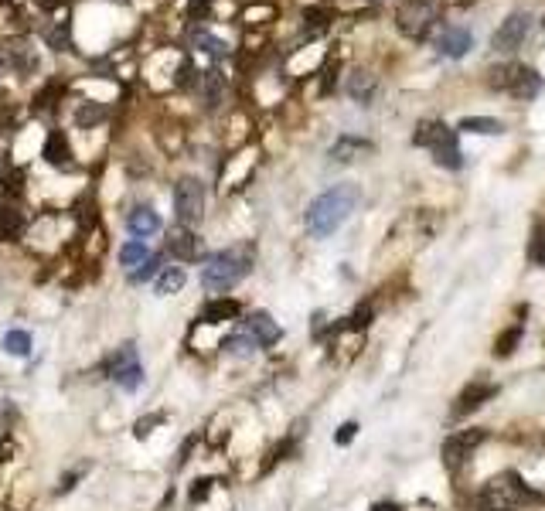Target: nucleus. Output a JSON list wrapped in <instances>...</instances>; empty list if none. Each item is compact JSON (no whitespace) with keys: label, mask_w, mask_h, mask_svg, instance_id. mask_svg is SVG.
<instances>
[{"label":"nucleus","mask_w":545,"mask_h":511,"mask_svg":"<svg viewBox=\"0 0 545 511\" xmlns=\"http://www.w3.org/2000/svg\"><path fill=\"white\" fill-rule=\"evenodd\" d=\"M45 160L55 164V167H65L68 164V140H65L62 130H51L45 140Z\"/></svg>","instance_id":"f3484780"},{"label":"nucleus","mask_w":545,"mask_h":511,"mask_svg":"<svg viewBox=\"0 0 545 511\" xmlns=\"http://www.w3.org/2000/svg\"><path fill=\"white\" fill-rule=\"evenodd\" d=\"M126 225H130V232H133V235H154V232H160V215H157L154 208L140 205V208H133V212H130Z\"/></svg>","instance_id":"2eb2a0df"},{"label":"nucleus","mask_w":545,"mask_h":511,"mask_svg":"<svg viewBox=\"0 0 545 511\" xmlns=\"http://www.w3.org/2000/svg\"><path fill=\"white\" fill-rule=\"evenodd\" d=\"M252 344H256V341H252L249 334H239V338H225V348H229V351H239V355H249Z\"/></svg>","instance_id":"473e14b6"},{"label":"nucleus","mask_w":545,"mask_h":511,"mask_svg":"<svg viewBox=\"0 0 545 511\" xmlns=\"http://www.w3.org/2000/svg\"><path fill=\"white\" fill-rule=\"evenodd\" d=\"M416 143L430 147V154L440 167L457 170L464 160H460V147H457V133H453L447 123H420V133H416Z\"/></svg>","instance_id":"20e7f679"},{"label":"nucleus","mask_w":545,"mask_h":511,"mask_svg":"<svg viewBox=\"0 0 545 511\" xmlns=\"http://www.w3.org/2000/svg\"><path fill=\"white\" fill-rule=\"evenodd\" d=\"M160 263H164V256H147V259H143V269H137V273H133V279H137V283H143V279H150V277H157V273H160Z\"/></svg>","instance_id":"c85d7f7f"},{"label":"nucleus","mask_w":545,"mask_h":511,"mask_svg":"<svg viewBox=\"0 0 545 511\" xmlns=\"http://www.w3.org/2000/svg\"><path fill=\"white\" fill-rule=\"evenodd\" d=\"M185 266H167V269H160L157 273V283H154V290L160 296H171V294H177L181 287H185Z\"/></svg>","instance_id":"a211bd4d"},{"label":"nucleus","mask_w":545,"mask_h":511,"mask_svg":"<svg viewBox=\"0 0 545 511\" xmlns=\"http://www.w3.org/2000/svg\"><path fill=\"white\" fill-rule=\"evenodd\" d=\"M208 7H212V0H191L187 14H191V21H202V17L208 14Z\"/></svg>","instance_id":"e433bc0d"},{"label":"nucleus","mask_w":545,"mask_h":511,"mask_svg":"<svg viewBox=\"0 0 545 511\" xmlns=\"http://www.w3.org/2000/svg\"><path fill=\"white\" fill-rule=\"evenodd\" d=\"M498 388L487 386V382H470L460 396H457V406H453V416H470V413H477L491 396H494Z\"/></svg>","instance_id":"9b49d317"},{"label":"nucleus","mask_w":545,"mask_h":511,"mask_svg":"<svg viewBox=\"0 0 545 511\" xmlns=\"http://www.w3.org/2000/svg\"><path fill=\"white\" fill-rule=\"evenodd\" d=\"M395 17H399V31L420 41V38H426V31L433 28L436 7L430 4V0H405Z\"/></svg>","instance_id":"423d86ee"},{"label":"nucleus","mask_w":545,"mask_h":511,"mask_svg":"<svg viewBox=\"0 0 545 511\" xmlns=\"http://www.w3.org/2000/svg\"><path fill=\"white\" fill-rule=\"evenodd\" d=\"M150 252H147V246H143L140 239H133V242H126L123 249H120V263L126 266V269H133V266H140L143 259H147Z\"/></svg>","instance_id":"b1692460"},{"label":"nucleus","mask_w":545,"mask_h":511,"mask_svg":"<svg viewBox=\"0 0 545 511\" xmlns=\"http://www.w3.org/2000/svg\"><path fill=\"white\" fill-rule=\"evenodd\" d=\"M103 116H106V109L95 103V106H82V109H78L76 120H78V126H93V123H99Z\"/></svg>","instance_id":"c756f323"},{"label":"nucleus","mask_w":545,"mask_h":511,"mask_svg":"<svg viewBox=\"0 0 545 511\" xmlns=\"http://www.w3.org/2000/svg\"><path fill=\"white\" fill-rule=\"evenodd\" d=\"M174 82H177V86H185V89L194 82V65L187 62V58L181 62V68H177V78H174Z\"/></svg>","instance_id":"c9c22d12"},{"label":"nucleus","mask_w":545,"mask_h":511,"mask_svg":"<svg viewBox=\"0 0 545 511\" xmlns=\"http://www.w3.org/2000/svg\"><path fill=\"white\" fill-rule=\"evenodd\" d=\"M45 41H48V48H55V51H68V45H72V24H68V21H62V24H48Z\"/></svg>","instance_id":"5701e85b"},{"label":"nucleus","mask_w":545,"mask_h":511,"mask_svg":"<svg viewBox=\"0 0 545 511\" xmlns=\"http://www.w3.org/2000/svg\"><path fill=\"white\" fill-rule=\"evenodd\" d=\"M242 314V307H239V300H232V296H218V300H208L202 310V321L204 324H225V321H235Z\"/></svg>","instance_id":"4468645a"},{"label":"nucleus","mask_w":545,"mask_h":511,"mask_svg":"<svg viewBox=\"0 0 545 511\" xmlns=\"http://www.w3.org/2000/svg\"><path fill=\"white\" fill-rule=\"evenodd\" d=\"M361 191L358 185H334L327 187L324 195H317L307 208V232L317 239H327L331 232H338L344 225V218L355 212Z\"/></svg>","instance_id":"f257e3e1"},{"label":"nucleus","mask_w":545,"mask_h":511,"mask_svg":"<svg viewBox=\"0 0 545 511\" xmlns=\"http://www.w3.org/2000/svg\"><path fill=\"white\" fill-rule=\"evenodd\" d=\"M246 327H249V338L259 344V348H269V344H276V341L283 338V331H280V324L269 317V314H252L249 321H246Z\"/></svg>","instance_id":"ddd939ff"},{"label":"nucleus","mask_w":545,"mask_h":511,"mask_svg":"<svg viewBox=\"0 0 545 511\" xmlns=\"http://www.w3.org/2000/svg\"><path fill=\"white\" fill-rule=\"evenodd\" d=\"M436 48H440V55H447V58H464L470 48H474V34H470L467 28H447V31L440 34Z\"/></svg>","instance_id":"f8f14e48"},{"label":"nucleus","mask_w":545,"mask_h":511,"mask_svg":"<svg viewBox=\"0 0 545 511\" xmlns=\"http://www.w3.org/2000/svg\"><path fill=\"white\" fill-rule=\"evenodd\" d=\"M529 256H531V263H535V266H545V225H539V229H535V235H531Z\"/></svg>","instance_id":"cd10ccee"},{"label":"nucleus","mask_w":545,"mask_h":511,"mask_svg":"<svg viewBox=\"0 0 545 511\" xmlns=\"http://www.w3.org/2000/svg\"><path fill=\"white\" fill-rule=\"evenodd\" d=\"M204 99H208V109H218L222 106V99H225V76L212 68L208 76H204Z\"/></svg>","instance_id":"4be33fe9"},{"label":"nucleus","mask_w":545,"mask_h":511,"mask_svg":"<svg viewBox=\"0 0 545 511\" xmlns=\"http://www.w3.org/2000/svg\"><path fill=\"white\" fill-rule=\"evenodd\" d=\"M160 423H164V416H143L140 423H137V430H133V433H137V440H147V436H150V430H154V426H160Z\"/></svg>","instance_id":"f704fd0d"},{"label":"nucleus","mask_w":545,"mask_h":511,"mask_svg":"<svg viewBox=\"0 0 545 511\" xmlns=\"http://www.w3.org/2000/svg\"><path fill=\"white\" fill-rule=\"evenodd\" d=\"M167 252H171L174 259H181V263H204V239L194 232H187V229H177L171 232L167 239Z\"/></svg>","instance_id":"1a4fd4ad"},{"label":"nucleus","mask_w":545,"mask_h":511,"mask_svg":"<svg viewBox=\"0 0 545 511\" xmlns=\"http://www.w3.org/2000/svg\"><path fill=\"white\" fill-rule=\"evenodd\" d=\"M535 501H539V491H531L518 474H501V478L487 480L481 487L477 508L481 511H514V508H525V505H535Z\"/></svg>","instance_id":"7ed1b4c3"},{"label":"nucleus","mask_w":545,"mask_h":511,"mask_svg":"<svg viewBox=\"0 0 545 511\" xmlns=\"http://www.w3.org/2000/svg\"><path fill=\"white\" fill-rule=\"evenodd\" d=\"M307 28H311V31H313V28H317V31H324V28H327V14H324V11H307Z\"/></svg>","instance_id":"4c0bfd02"},{"label":"nucleus","mask_w":545,"mask_h":511,"mask_svg":"<svg viewBox=\"0 0 545 511\" xmlns=\"http://www.w3.org/2000/svg\"><path fill=\"white\" fill-rule=\"evenodd\" d=\"M4 351H7V355L11 358H28L31 355V334H28V331H7V334H4Z\"/></svg>","instance_id":"412c9836"},{"label":"nucleus","mask_w":545,"mask_h":511,"mask_svg":"<svg viewBox=\"0 0 545 511\" xmlns=\"http://www.w3.org/2000/svg\"><path fill=\"white\" fill-rule=\"evenodd\" d=\"M372 511H403L395 501H378V505H372Z\"/></svg>","instance_id":"a19ab883"},{"label":"nucleus","mask_w":545,"mask_h":511,"mask_svg":"<svg viewBox=\"0 0 545 511\" xmlns=\"http://www.w3.org/2000/svg\"><path fill=\"white\" fill-rule=\"evenodd\" d=\"M348 96H351L355 103H361V106H368L372 96H375V76L372 72H365V68L351 72V76H348Z\"/></svg>","instance_id":"dca6fc26"},{"label":"nucleus","mask_w":545,"mask_h":511,"mask_svg":"<svg viewBox=\"0 0 545 511\" xmlns=\"http://www.w3.org/2000/svg\"><path fill=\"white\" fill-rule=\"evenodd\" d=\"M191 41H194V48L198 51H204L208 58H225L229 55V45L222 41V38H215V34H208V31H191Z\"/></svg>","instance_id":"aec40b11"},{"label":"nucleus","mask_w":545,"mask_h":511,"mask_svg":"<svg viewBox=\"0 0 545 511\" xmlns=\"http://www.w3.org/2000/svg\"><path fill=\"white\" fill-rule=\"evenodd\" d=\"M368 321H372V307H358L351 314V327H368Z\"/></svg>","instance_id":"58836bf2"},{"label":"nucleus","mask_w":545,"mask_h":511,"mask_svg":"<svg viewBox=\"0 0 545 511\" xmlns=\"http://www.w3.org/2000/svg\"><path fill=\"white\" fill-rule=\"evenodd\" d=\"M355 150H368V143H365V140H355V137H344V140H338V143H334L331 157H334V160H351V154H355Z\"/></svg>","instance_id":"a878e982"},{"label":"nucleus","mask_w":545,"mask_h":511,"mask_svg":"<svg viewBox=\"0 0 545 511\" xmlns=\"http://www.w3.org/2000/svg\"><path fill=\"white\" fill-rule=\"evenodd\" d=\"M460 130H467V133H501L504 126L498 120H487V116H467V120H460Z\"/></svg>","instance_id":"393cba45"},{"label":"nucleus","mask_w":545,"mask_h":511,"mask_svg":"<svg viewBox=\"0 0 545 511\" xmlns=\"http://www.w3.org/2000/svg\"><path fill=\"white\" fill-rule=\"evenodd\" d=\"M504 89L514 99H535L542 93V76L529 68V65H508V76H504Z\"/></svg>","instance_id":"6e6552de"},{"label":"nucleus","mask_w":545,"mask_h":511,"mask_svg":"<svg viewBox=\"0 0 545 511\" xmlns=\"http://www.w3.org/2000/svg\"><path fill=\"white\" fill-rule=\"evenodd\" d=\"M24 232V212L14 205H0V235L4 239H17Z\"/></svg>","instance_id":"6ab92c4d"},{"label":"nucleus","mask_w":545,"mask_h":511,"mask_svg":"<svg viewBox=\"0 0 545 511\" xmlns=\"http://www.w3.org/2000/svg\"><path fill=\"white\" fill-rule=\"evenodd\" d=\"M529 28H531V17H529V14H512V17H504V24H501L498 31H494V38H491L494 51L508 55V51H514V48H521V41L529 38Z\"/></svg>","instance_id":"0eeeda50"},{"label":"nucleus","mask_w":545,"mask_h":511,"mask_svg":"<svg viewBox=\"0 0 545 511\" xmlns=\"http://www.w3.org/2000/svg\"><path fill=\"white\" fill-rule=\"evenodd\" d=\"M208 495H212V480H208V478H198V480H194V487L187 491L191 505H202V501H204Z\"/></svg>","instance_id":"2f4dec72"},{"label":"nucleus","mask_w":545,"mask_h":511,"mask_svg":"<svg viewBox=\"0 0 545 511\" xmlns=\"http://www.w3.org/2000/svg\"><path fill=\"white\" fill-rule=\"evenodd\" d=\"M481 443H484V430H464V433L450 436L443 443V460H447V467H457L464 457H470V450L481 447Z\"/></svg>","instance_id":"9d476101"},{"label":"nucleus","mask_w":545,"mask_h":511,"mask_svg":"<svg viewBox=\"0 0 545 511\" xmlns=\"http://www.w3.org/2000/svg\"><path fill=\"white\" fill-rule=\"evenodd\" d=\"M355 433H358V423H341L338 433H334V443H338V447H348V443L355 440Z\"/></svg>","instance_id":"72a5a7b5"},{"label":"nucleus","mask_w":545,"mask_h":511,"mask_svg":"<svg viewBox=\"0 0 545 511\" xmlns=\"http://www.w3.org/2000/svg\"><path fill=\"white\" fill-rule=\"evenodd\" d=\"M65 4H68V0H38V7H45V11H58Z\"/></svg>","instance_id":"ea45409f"},{"label":"nucleus","mask_w":545,"mask_h":511,"mask_svg":"<svg viewBox=\"0 0 545 511\" xmlns=\"http://www.w3.org/2000/svg\"><path fill=\"white\" fill-rule=\"evenodd\" d=\"M78 225H82V229H93V225H95V205H93V198H82V202H78Z\"/></svg>","instance_id":"7c9ffc66"},{"label":"nucleus","mask_w":545,"mask_h":511,"mask_svg":"<svg viewBox=\"0 0 545 511\" xmlns=\"http://www.w3.org/2000/svg\"><path fill=\"white\" fill-rule=\"evenodd\" d=\"M518 341H521V327L514 324V327H508L504 334L498 338V344H494V351H498V358H508L518 348Z\"/></svg>","instance_id":"bb28decb"},{"label":"nucleus","mask_w":545,"mask_h":511,"mask_svg":"<svg viewBox=\"0 0 545 511\" xmlns=\"http://www.w3.org/2000/svg\"><path fill=\"white\" fill-rule=\"evenodd\" d=\"M252 269V246H239V249H222V252H212L204 256L202 266V287L212 290V294H222V290H232L239 279Z\"/></svg>","instance_id":"f03ea898"},{"label":"nucleus","mask_w":545,"mask_h":511,"mask_svg":"<svg viewBox=\"0 0 545 511\" xmlns=\"http://www.w3.org/2000/svg\"><path fill=\"white\" fill-rule=\"evenodd\" d=\"M174 215L181 225H198L204 218V185L198 177H181L174 185Z\"/></svg>","instance_id":"39448f33"}]
</instances>
